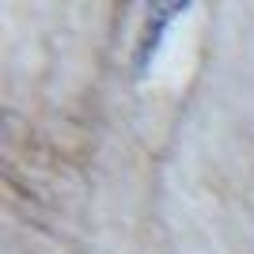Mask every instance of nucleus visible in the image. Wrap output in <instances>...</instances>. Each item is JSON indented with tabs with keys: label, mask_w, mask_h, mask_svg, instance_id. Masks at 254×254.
Returning a JSON list of instances; mask_svg holds the SVG:
<instances>
[{
	"label": "nucleus",
	"mask_w": 254,
	"mask_h": 254,
	"mask_svg": "<svg viewBox=\"0 0 254 254\" xmlns=\"http://www.w3.org/2000/svg\"><path fill=\"white\" fill-rule=\"evenodd\" d=\"M186 11H190V4H186V0L148 4L144 23H140V34H137V46H133V76H137V80H144V76L152 72V64H156L159 50H163V42H167V31L182 19V15H186Z\"/></svg>",
	"instance_id": "f257e3e1"
}]
</instances>
